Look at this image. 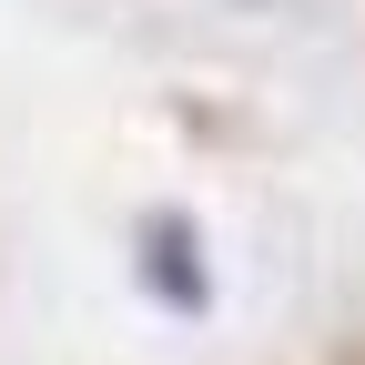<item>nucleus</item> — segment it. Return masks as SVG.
Returning a JSON list of instances; mask_svg holds the SVG:
<instances>
[{
  "label": "nucleus",
  "mask_w": 365,
  "mask_h": 365,
  "mask_svg": "<svg viewBox=\"0 0 365 365\" xmlns=\"http://www.w3.org/2000/svg\"><path fill=\"white\" fill-rule=\"evenodd\" d=\"M132 284H143L153 314H173V325H203V314H213V234H203L182 203L132 213Z\"/></svg>",
  "instance_id": "1"
},
{
  "label": "nucleus",
  "mask_w": 365,
  "mask_h": 365,
  "mask_svg": "<svg viewBox=\"0 0 365 365\" xmlns=\"http://www.w3.org/2000/svg\"><path fill=\"white\" fill-rule=\"evenodd\" d=\"M325 365H365V335H345V345H335V355H325Z\"/></svg>",
  "instance_id": "2"
},
{
  "label": "nucleus",
  "mask_w": 365,
  "mask_h": 365,
  "mask_svg": "<svg viewBox=\"0 0 365 365\" xmlns=\"http://www.w3.org/2000/svg\"><path fill=\"white\" fill-rule=\"evenodd\" d=\"M234 11H294V0H234Z\"/></svg>",
  "instance_id": "3"
}]
</instances>
